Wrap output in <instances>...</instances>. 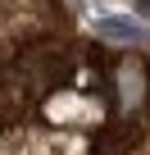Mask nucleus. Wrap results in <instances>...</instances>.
<instances>
[{"instance_id": "f03ea898", "label": "nucleus", "mask_w": 150, "mask_h": 155, "mask_svg": "<svg viewBox=\"0 0 150 155\" xmlns=\"http://www.w3.org/2000/svg\"><path fill=\"white\" fill-rule=\"evenodd\" d=\"M123 96L127 101H141V64H123Z\"/></svg>"}, {"instance_id": "f257e3e1", "label": "nucleus", "mask_w": 150, "mask_h": 155, "mask_svg": "<svg viewBox=\"0 0 150 155\" xmlns=\"http://www.w3.org/2000/svg\"><path fill=\"white\" fill-rule=\"evenodd\" d=\"M96 32H100V37H109V41H127V46L145 37L132 18H114V14H109V18H100V23H96Z\"/></svg>"}]
</instances>
